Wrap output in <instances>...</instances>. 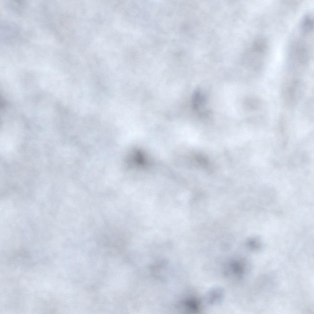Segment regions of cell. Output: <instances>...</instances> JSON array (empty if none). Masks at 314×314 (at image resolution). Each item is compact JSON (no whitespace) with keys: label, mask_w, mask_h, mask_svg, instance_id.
I'll return each mask as SVG.
<instances>
[{"label":"cell","mask_w":314,"mask_h":314,"mask_svg":"<svg viewBox=\"0 0 314 314\" xmlns=\"http://www.w3.org/2000/svg\"><path fill=\"white\" fill-rule=\"evenodd\" d=\"M219 290H214L211 291L208 294L209 300L211 303L218 302L222 296V292Z\"/></svg>","instance_id":"6da1fadb"},{"label":"cell","mask_w":314,"mask_h":314,"mask_svg":"<svg viewBox=\"0 0 314 314\" xmlns=\"http://www.w3.org/2000/svg\"><path fill=\"white\" fill-rule=\"evenodd\" d=\"M313 27V21L309 17H306L304 20L303 24V29L304 32L307 33L310 31Z\"/></svg>","instance_id":"7a4b0ae2"}]
</instances>
